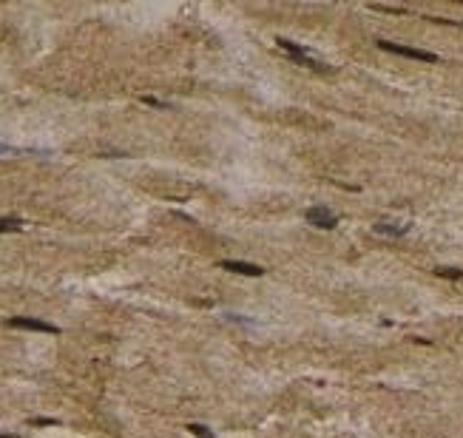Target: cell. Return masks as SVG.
<instances>
[{
    "label": "cell",
    "instance_id": "obj_1",
    "mask_svg": "<svg viewBox=\"0 0 463 438\" xmlns=\"http://www.w3.org/2000/svg\"><path fill=\"white\" fill-rule=\"evenodd\" d=\"M276 43H279L281 52H287L290 57H293V60L301 63V66H307V69H315V71H324V69H327L324 63H318L315 57H310V52H307L304 46L293 43V40H287V37H276Z\"/></svg>",
    "mask_w": 463,
    "mask_h": 438
},
{
    "label": "cell",
    "instance_id": "obj_2",
    "mask_svg": "<svg viewBox=\"0 0 463 438\" xmlns=\"http://www.w3.org/2000/svg\"><path fill=\"white\" fill-rule=\"evenodd\" d=\"M378 49H384L389 54H401V57H409V60H420V63H437V54L423 52V49H412V46H401V43H389V40H375Z\"/></svg>",
    "mask_w": 463,
    "mask_h": 438
},
{
    "label": "cell",
    "instance_id": "obj_3",
    "mask_svg": "<svg viewBox=\"0 0 463 438\" xmlns=\"http://www.w3.org/2000/svg\"><path fill=\"white\" fill-rule=\"evenodd\" d=\"M6 327H15V330H37V333H60L57 324L35 319V316H15V319H6Z\"/></svg>",
    "mask_w": 463,
    "mask_h": 438
},
{
    "label": "cell",
    "instance_id": "obj_4",
    "mask_svg": "<svg viewBox=\"0 0 463 438\" xmlns=\"http://www.w3.org/2000/svg\"><path fill=\"white\" fill-rule=\"evenodd\" d=\"M304 219L313 225V228H321V231H332L338 225V216H335L327 205H313V208H307Z\"/></svg>",
    "mask_w": 463,
    "mask_h": 438
},
{
    "label": "cell",
    "instance_id": "obj_5",
    "mask_svg": "<svg viewBox=\"0 0 463 438\" xmlns=\"http://www.w3.org/2000/svg\"><path fill=\"white\" fill-rule=\"evenodd\" d=\"M222 271H230V273H242V276H264V268L262 265H253V262H236V259H222L219 262Z\"/></svg>",
    "mask_w": 463,
    "mask_h": 438
},
{
    "label": "cell",
    "instance_id": "obj_6",
    "mask_svg": "<svg viewBox=\"0 0 463 438\" xmlns=\"http://www.w3.org/2000/svg\"><path fill=\"white\" fill-rule=\"evenodd\" d=\"M375 234H381V237H392V239H401L409 234V225H401V222H389V219H381V222H375Z\"/></svg>",
    "mask_w": 463,
    "mask_h": 438
},
{
    "label": "cell",
    "instance_id": "obj_7",
    "mask_svg": "<svg viewBox=\"0 0 463 438\" xmlns=\"http://www.w3.org/2000/svg\"><path fill=\"white\" fill-rule=\"evenodd\" d=\"M18 231H23V219L0 216V234H18Z\"/></svg>",
    "mask_w": 463,
    "mask_h": 438
},
{
    "label": "cell",
    "instance_id": "obj_8",
    "mask_svg": "<svg viewBox=\"0 0 463 438\" xmlns=\"http://www.w3.org/2000/svg\"><path fill=\"white\" fill-rule=\"evenodd\" d=\"M435 273L440 279H463V271H457V268H435Z\"/></svg>",
    "mask_w": 463,
    "mask_h": 438
},
{
    "label": "cell",
    "instance_id": "obj_9",
    "mask_svg": "<svg viewBox=\"0 0 463 438\" xmlns=\"http://www.w3.org/2000/svg\"><path fill=\"white\" fill-rule=\"evenodd\" d=\"M185 429H188V432H193V435H199V438H216L208 427H205V424H188Z\"/></svg>",
    "mask_w": 463,
    "mask_h": 438
},
{
    "label": "cell",
    "instance_id": "obj_10",
    "mask_svg": "<svg viewBox=\"0 0 463 438\" xmlns=\"http://www.w3.org/2000/svg\"><path fill=\"white\" fill-rule=\"evenodd\" d=\"M29 424L32 427H60V418H40L37 415V418H29Z\"/></svg>",
    "mask_w": 463,
    "mask_h": 438
},
{
    "label": "cell",
    "instance_id": "obj_11",
    "mask_svg": "<svg viewBox=\"0 0 463 438\" xmlns=\"http://www.w3.org/2000/svg\"><path fill=\"white\" fill-rule=\"evenodd\" d=\"M140 100H142L145 105H154V108H162V111H168V108H171V103H165V100H157V97H148V94H142Z\"/></svg>",
    "mask_w": 463,
    "mask_h": 438
},
{
    "label": "cell",
    "instance_id": "obj_12",
    "mask_svg": "<svg viewBox=\"0 0 463 438\" xmlns=\"http://www.w3.org/2000/svg\"><path fill=\"white\" fill-rule=\"evenodd\" d=\"M20 148H15V145H6V142H0V154H18Z\"/></svg>",
    "mask_w": 463,
    "mask_h": 438
},
{
    "label": "cell",
    "instance_id": "obj_13",
    "mask_svg": "<svg viewBox=\"0 0 463 438\" xmlns=\"http://www.w3.org/2000/svg\"><path fill=\"white\" fill-rule=\"evenodd\" d=\"M0 438H20V435H15V432H0Z\"/></svg>",
    "mask_w": 463,
    "mask_h": 438
}]
</instances>
